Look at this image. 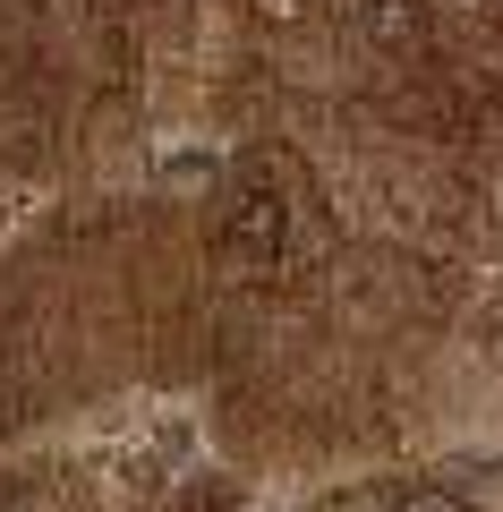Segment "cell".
Masks as SVG:
<instances>
[{"mask_svg":"<svg viewBox=\"0 0 503 512\" xmlns=\"http://www.w3.org/2000/svg\"><path fill=\"white\" fill-rule=\"evenodd\" d=\"M401 512H461V495H410Z\"/></svg>","mask_w":503,"mask_h":512,"instance_id":"4","label":"cell"},{"mask_svg":"<svg viewBox=\"0 0 503 512\" xmlns=\"http://www.w3.org/2000/svg\"><path fill=\"white\" fill-rule=\"evenodd\" d=\"M367 35H376L384 52H410L418 43V0H367Z\"/></svg>","mask_w":503,"mask_h":512,"instance_id":"2","label":"cell"},{"mask_svg":"<svg viewBox=\"0 0 503 512\" xmlns=\"http://www.w3.org/2000/svg\"><path fill=\"white\" fill-rule=\"evenodd\" d=\"M282 239H290L282 197H273V188H239L231 214H222V231H214V248H222V256H248V265H273Z\"/></svg>","mask_w":503,"mask_h":512,"instance_id":"1","label":"cell"},{"mask_svg":"<svg viewBox=\"0 0 503 512\" xmlns=\"http://www.w3.org/2000/svg\"><path fill=\"white\" fill-rule=\"evenodd\" d=\"M162 180H180V188H197V180H214V163H205V154H171V163H162Z\"/></svg>","mask_w":503,"mask_h":512,"instance_id":"3","label":"cell"}]
</instances>
